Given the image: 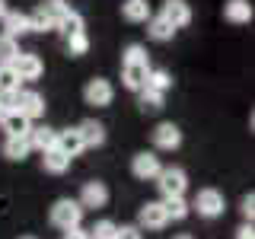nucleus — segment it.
Segmentation results:
<instances>
[{
    "label": "nucleus",
    "mask_w": 255,
    "mask_h": 239,
    "mask_svg": "<svg viewBox=\"0 0 255 239\" xmlns=\"http://www.w3.org/2000/svg\"><path fill=\"white\" fill-rule=\"evenodd\" d=\"M147 70H150V58L143 51V45H128L125 58H122V86L131 93H140L143 80H147Z\"/></svg>",
    "instance_id": "nucleus-1"
},
{
    "label": "nucleus",
    "mask_w": 255,
    "mask_h": 239,
    "mask_svg": "<svg viewBox=\"0 0 255 239\" xmlns=\"http://www.w3.org/2000/svg\"><path fill=\"white\" fill-rule=\"evenodd\" d=\"M48 220H51V227L58 230H77L80 220H83V207H80L74 198H58V201L51 204V211H48Z\"/></svg>",
    "instance_id": "nucleus-2"
},
{
    "label": "nucleus",
    "mask_w": 255,
    "mask_h": 239,
    "mask_svg": "<svg viewBox=\"0 0 255 239\" xmlns=\"http://www.w3.org/2000/svg\"><path fill=\"white\" fill-rule=\"evenodd\" d=\"M6 109H16L19 115H26L32 121V118L45 115V99H42V93H35V90H16L10 99H6Z\"/></svg>",
    "instance_id": "nucleus-3"
},
{
    "label": "nucleus",
    "mask_w": 255,
    "mask_h": 239,
    "mask_svg": "<svg viewBox=\"0 0 255 239\" xmlns=\"http://www.w3.org/2000/svg\"><path fill=\"white\" fill-rule=\"evenodd\" d=\"M156 188L163 198H182L188 188V175L185 169H179V166H163L156 175Z\"/></svg>",
    "instance_id": "nucleus-4"
},
{
    "label": "nucleus",
    "mask_w": 255,
    "mask_h": 239,
    "mask_svg": "<svg viewBox=\"0 0 255 239\" xmlns=\"http://www.w3.org/2000/svg\"><path fill=\"white\" fill-rule=\"evenodd\" d=\"M191 207L198 211V217L214 220V217H220V214L227 211V201H223V195L217 188H201L195 195V201H191Z\"/></svg>",
    "instance_id": "nucleus-5"
},
{
    "label": "nucleus",
    "mask_w": 255,
    "mask_h": 239,
    "mask_svg": "<svg viewBox=\"0 0 255 239\" xmlns=\"http://www.w3.org/2000/svg\"><path fill=\"white\" fill-rule=\"evenodd\" d=\"M83 99H86V106L106 109V106H112V99H115V86H112L106 77H93L90 83L83 86Z\"/></svg>",
    "instance_id": "nucleus-6"
},
{
    "label": "nucleus",
    "mask_w": 255,
    "mask_h": 239,
    "mask_svg": "<svg viewBox=\"0 0 255 239\" xmlns=\"http://www.w3.org/2000/svg\"><path fill=\"white\" fill-rule=\"evenodd\" d=\"M159 169H163V163H159V156L156 153H150V150H143V153H134L131 159V175L134 179H140V182H153Z\"/></svg>",
    "instance_id": "nucleus-7"
},
{
    "label": "nucleus",
    "mask_w": 255,
    "mask_h": 239,
    "mask_svg": "<svg viewBox=\"0 0 255 239\" xmlns=\"http://www.w3.org/2000/svg\"><path fill=\"white\" fill-rule=\"evenodd\" d=\"M77 204L83 207H106L109 204V185L106 182H99V179H93V182H83V188H80V198H77Z\"/></svg>",
    "instance_id": "nucleus-8"
},
{
    "label": "nucleus",
    "mask_w": 255,
    "mask_h": 239,
    "mask_svg": "<svg viewBox=\"0 0 255 239\" xmlns=\"http://www.w3.org/2000/svg\"><path fill=\"white\" fill-rule=\"evenodd\" d=\"M159 16H163L172 29H185L191 22V6H188V0H163Z\"/></svg>",
    "instance_id": "nucleus-9"
},
{
    "label": "nucleus",
    "mask_w": 255,
    "mask_h": 239,
    "mask_svg": "<svg viewBox=\"0 0 255 239\" xmlns=\"http://www.w3.org/2000/svg\"><path fill=\"white\" fill-rule=\"evenodd\" d=\"M10 67L16 70V77H19V83L22 80H38L45 74V64H42V58L38 54H32V51H19V58H16Z\"/></svg>",
    "instance_id": "nucleus-10"
},
{
    "label": "nucleus",
    "mask_w": 255,
    "mask_h": 239,
    "mask_svg": "<svg viewBox=\"0 0 255 239\" xmlns=\"http://www.w3.org/2000/svg\"><path fill=\"white\" fill-rule=\"evenodd\" d=\"M166 223H169V220H166V211H163V204H159V201H147V204L140 207V214H137V223H134V227H137L140 233H143V230H163Z\"/></svg>",
    "instance_id": "nucleus-11"
},
{
    "label": "nucleus",
    "mask_w": 255,
    "mask_h": 239,
    "mask_svg": "<svg viewBox=\"0 0 255 239\" xmlns=\"http://www.w3.org/2000/svg\"><path fill=\"white\" fill-rule=\"evenodd\" d=\"M0 127L6 131V137H26L32 121L26 115H19L16 109H0Z\"/></svg>",
    "instance_id": "nucleus-12"
},
{
    "label": "nucleus",
    "mask_w": 255,
    "mask_h": 239,
    "mask_svg": "<svg viewBox=\"0 0 255 239\" xmlns=\"http://www.w3.org/2000/svg\"><path fill=\"white\" fill-rule=\"evenodd\" d=\"M153 147H156V150H175V147H182V131H179V124H172V121L156 124V127H153Z\"/></svg>",
    "instance_id": "nucleus-13"
},
{
    "label": "nucleus",
    "mask_w": 255,
    "mask_h": 239,
    "mask_svg": "<svg viewBox=\"0 0 255 239\" xmlns=\"http://www.w3.org/2000/svg\"><path fill=\"white\" fill-rule=\"evenodd\" d=\"M77 134H80V140H83V150L86 147H102V143H106V124L96 121V118L80 121L77 124Z\"/></svg>",
    "instance_id": "nucleus-14"
},
{
    "label": "nucleus",
    "mask_w": 255,
    "mask_h": 239,
    "mask_svg": "<svg viewBox=\"0 0 255 239\" xmlns=\"http://www.w3.org/2000/svg\"><path fill=\"white\" fill-rule=\"evenodd\" d=\"M54 150H61L67 159H74L83 153V140H80L77 127H64V131H58V137H54Z\"/></svg>",
    "instance_id": "nucleus-15"
},
{
    "label": "nucleus",
    "mask_w": 255,
    "mask_h": 239,
    "mask_svg": "<svg viewBox=\"0 0 255 239\" xmlns=\"http://www.w3.org/2000/svg\"><path fill=\"white\" fill-rule=\"evenodd\" d=\"M54 137H58V131L54 127H48V124H35V127H29V134H26V140H29V147L32 150H54Z\"/></svg>",
    "instance_id": "nucleus-16"
},
{
    "label": "nucleus",
    "mask_w": 255,
    "mask_h": 239,
    "mask_svg": "<svg viewBox=\"0 0 255 239\" xmlns=\"http://www.w3.org/2000/svg\"><path fill=\"white\" fill-rule=\"evenodd\" d=\"M223 16H227L230 22H252V16H255V10H252V3L249 0H227L223 3Z\"/></svg>",
    "instance_id": "nucleus-17"
},
{
    "label": "nucleus",
    "mask_w": 255,
    "mask_h": 239,
    "mask_svg": "<svg viewBox=\"0 0 255 239\" xmlns=\"http://www.w3.org/2000/svg\"><path fill=\"white\" fill-rule=\"evenodd\" d=\"M0 22H3V35H10V38H19L29 32V16L19 10H6V16Z\"/></svg>",
    "instance_id": "nucleus-18"
},
{
    "label": "nucleus",
    "mask_w": 255,
    "mask_h": 239,
    "mask_svg": "<svg viewBox=\"0 0 255 239\" xmlns=\"http://www.w3.org/2000/svg\"><path fill=\"white\" fill-rule=\"evenodd\" d=\"M143 90H153V93H169L172 90V77H169V70H163V67H150L147 70V80H143Z\"/></svg>",
    "instance_id": "nucleus-19"
},
{
    "label": "nucleus",
    "mask_w": 255,
    "mask_h": 239,
    "mask_svg": "<svg viewBox=\"0 0 255 239\" xmlns=\"http://www.w3.org/2000/svg\"><path fill=\"white\" fill-rule=\"evenodd\" d=\"M122 16L128 22H147L153 13H150L147 0H125V3H122Z\"/></svg>",
    "instance_id": "nucleus-20"
},
{
    "label": "nucleus",
    "mask_w": 255,
    "mask_h": 239,
    "mask_svg": "<svg viewBox=\"0 0 255 239\" xmlns=\"http://www.w3.org/2000/svg\"><path fill=\"white\" fill-rule=\"evenodd\" d=\"M29 153H32V147H29L26 137H6V140H3V156H6V159H16V163H22Z\"/></svg>",
    "instance_id": "nucleus-21"
},
{
    "label": "nucleus",
    "mask_w": 255,
    "mask_h": 239,
    "mask_svg": "<svg viewBox=\"0 0 255 239\" xmlns=\"http://www.w3.org/2000/svg\"><path fill=\"white\" fill-rule=\"evenodd\" d=\"M147 35L153 38V42H169V38L175 35V29L163 19V16H150L147 19Z\"/></svg>",
    "instance_id": "nucleus-22"
},
{
    "label": "nucleus",
    "mask_w": 255,
    "mask_h": 239,
    "mask_svg": "<svg viewBox=\"0 0 255 239\" xmlns=\"http://www.w3.org/2000/svg\"><path fill=\"white\" fill-rule=\"evenodd\" d=\"M42 166H45V172H51V175H61V172H67L70 159L64 156L61 150H45V153H42Z\"/></svg>",
    "instance_id": "nucleus-23"
},
{
    "label": "nucleus",
    "mask_w": 255,
    "mask_h": 239,
    "mask_svg": "<svg viewBox=\"0 0 255 239\" xmlns=\"http://www.w3.org/2000/svg\"><path fill=\"white\" fill-rule=\"evenodd\" d=\"M159 204H163V211H166V220H185L188 211H191L185 198H163Z\"/></svg>",
    "instance_id": "nucleus-24"
},
{
    "label": "nucleus",
    "mask_w": 255,
    "mask_h": 239,
    "mask_svg": "<svg viewBox=\"0 0 255 239\" xmlns=\"http://www.w3.org/2000/svg\"><path fill=\"white\" fill-rule=\"evenodd\" d=\"M38 10H42V13L48 16V19L54 22V29H58V22H61L64 16L70 13V3H67V0H45V3L38 6Z\"/></svg>",
    "instance_id": "nucleus-25"
},
{
    "label": "nucleus",
    "mask_w": 255,
    "mask_h": 239,
    "mask_svg": "<svg viewBox=\"0 0 255 239\" xmlns=\"http://www.w3.org/2000/svg\"><path fill=\"white\" fill-rule=\"evenodd\" d=\"M16 58H19V42L0 32V67H10Z\"/></svg>",
    "instance_id": "nucleus-26"
},
{
    "label": "nucleus",
    "mask_w": 255,
    "mask_h": 239,
    "mask_svg": "<svg viewBox=\"0 0 255 239\" xmlns=\"http://www.w3.org/2000/svg\"><path fill=\"white\" fill-rule=\"evenodd\" d=\"M163 102H166L163 93H153V90H140V93H137L140 112H159V109H163Z\"/></svg>",
    "instance_id": "nucleus-27"
},
{
    "label": "nucleus",
    "mask_w": 255,
    "mask_h": 239,
    "mask_svg": "<svg viewBox=\"0 0 255 239\" xmlns=\"http://www.w3.org/2000/svg\"><path fill=\"white\" fill-rule=\"evenodd\" d=\"M58 29H61L67 38H70V35H80V32H86V29H83V16H80L77 10H70L67 16H64V19L58 22Z\"/></svg>",
    "instance_id": "nucleus-28"
},
{
    "label": "nucleus",
    "mask_w": 255,
    "mask_h": 239,
    "mask_svg": "<svg viewBox=\"0 0 255 239\" xmlns=\"http://www.w3.org/2000/svg\"><path fill=\"white\" fill-rule=\"evenodd\" d=\"M19 90V77L13 67H0V96H13Z\"/></svg>",
    "instance_id": "nucleus-29"
},
{
    "label": "nucleus",
    "mask_w": 255,
    "mask_h": 239,
    "mask_svg": "<svg viewBox=\"0 0 255 239\" xmlns=\"http://www.w3.org/2000/svg\"><path fill=\"white\" fill-rule=\"evenodd\" d=\"M86 233H90V239H115L118 223L115 220H99V223H93V230H86Z\"/></svg>",
    "instance_id": "nucleus-30"
},
{
    "label": "nucleus",
    "mask_w": 255,
    "mask_h": 239,
    "mask_svg": "<svg viewBox=\"0 0 255 239\" xmlns=\"http://www.w3.org/2000/svg\"><path fill=\"white\" fill-rule=\"evenodd\" d=\"M67 51L74 54V58L86 54V51H90V35H86V32H80V35H70V38H67Z\"/></svg>",
    "instance_id": "nucleus-31"
},
{
    "label": "nucleus",
    "mask_w": 255,
    "mask_h": 239,
    "mask_svg": "<svg viewBox=\"0 0 255 239\" xmlns=\"http://www.w3.org/2000/svg\"><path fill=\"white\" fill-rule=\"evenodd\" d=\"M51 29H54V22L48 19L42 10H35V13L29 16V32H51Z\"/></svg>",
    "instance_id": "nucleus-32"
},
{
    "label": "nucleus",
    "mask_w": 255,
    "mask_h": 239,
    "mask_svg": "<svg viewBox=\"0 0 255 239\" xmlns=\"http://www.w3.org/2000/svg\"><path fill=\"white\" fill-rule=\"evenodd\" d=\"M239 214L246 217V223H252V217H255V198L252 195H246L243 201H239Z\"/></svg>",
    "instance_id": "nucleus-33"
},
{
    "label": "nucleus",
    "mask_w": 255,
    "mask_h": 239,
    "mask_svg": "<svg viewBox=\"0 0 255 239\" xmlns=\"http://www.w3.org/2000/svg\"><path fill=\"white\" fill-rule=\"evenodd\" d=\"M115 239H143V233L134 223H128V227H118V233H115Z\"/></svg>",
    "instance_id": "nucleus-34"
},
{
    "label": "nucleus",
    "mask_w": 255,
    "mask_h": 239,
    "mask_svg": "<svg viewBox=\"0 0 255 239\" xmlns=\"http://www.w3.org/2000/svg\"><path fill=\"white\" fill-rule=\"evenodd\" d=\"M236 239H255V230H252V223H243V227L236 230Z\"/></svg>",
    "instance_id": "nucleus-35"
},
{
    "label": "nucleus",
    "mask_w": 255,
    "mask_h": 239,
    "mask_svg": "<svg viewBox=\"0 0 255 239\" xmlns=\"http://www.w3.org/2000/svg\"><path fill=\"white\" fill-rule=\"evenodd\" d=\"M64 239H90V233H86V230H67V233H64Z\"/></svg>",
    "instance_id": "nucleus-36"
},
{
    "label": "nucleus",
    "mask_w": 255,
    "mask_h": 239,
    "mask_svg": "<svg viewBox=\"0 0 255 239\" xmlns=\"http://www.w3.org/2000/svg\"><path fill=\"white\" fill-rule=\"evenodd\" d=\"M6 16V0H0V19Z\"/></svg>",
    "instance_id": "nucleus-37"
},
{
    "label": "nucleus",
    "mask_w": 255,
    "mask_h": 239,
    "mask_svg": "<svg viewBox=\"0 0 255 239\" xmlns=\"http://www.w3.org/2000/svg\"><path fill=\"white\" fill-rule=\"evenodd\" d=\"M6 99H10V96H0V109H6Z\"/></svg>",
    "instance_id": "nucleus-38"
},
{
    "label": "nucleus",
    "mask_w": 255,
    "mask_h": 239,
    "mask_svg": "<svg viewBox=\"0 0 255 239\" xmlns=\"http://www.w3.org/2000/svg\"><path fill=\"white\" fill-rule=\"evenodd\" d=\"M172 239H195V236H188V233H179V236H172Z\"/></svg>",
    "instance_id": "nucleus-39"
},
{
    "label": "nucleus",
    "mask_w": 255,
    "mask_h": 239,
    "mask_svg": "<svg viewBox=\"0 0 255 239\" xmlns=\"http://www.w3.org/2000/svg\"><path fill=\"white\" fill-rule=\"evenodd\" d=\"M22 239H35V236H22Z\"/></svg>",
    "instance_id": "nucleus-40"
}]
</instances>
